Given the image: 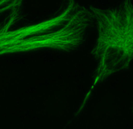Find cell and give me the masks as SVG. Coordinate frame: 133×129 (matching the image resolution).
<instances>
[{
	"mask_svg": "<svg viewBox=\"0 0 133 129\" xmlns=\"http://www.w3.org/2000/svg\"><path fill=\"white\" fill-rule=\"evenodd\" d=\"M98 37L91 54L97 61L93 84L84 100L81 111L95 86L110 76L128 69L133 58L132 0H122L117 6L102 9L90 6Z\"/></svg>",
	"mask_w": 133,
	"mask_h": 129,
	"instance_id": "obj_1",
	"label": "cell"
}]
</instances>
